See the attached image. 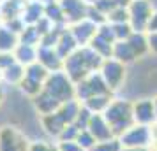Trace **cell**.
I'll list each match as a JSON object with an SVG mask.
<instances>
[{
    "instance_id": "1",
    "label": "cell",
    "mask_w": 157,
    "mask_h": 151,
    "mask_svg": "<svg viewBox=\"0 0 157 151\" xmlns=\"http://www.w3.org/2000/svg\"><path fill=\"white\" fill-rule=\"evenodd\" d=\"M76 99V90L72 83L64 70L51 72L48 79L44 81L43 92L37 95L34 102L36 107L41 114H51L55 113L62 104Z\"/></svg>"
},
{
    "instance_id": "2",
    "label": "cell",
    "mask_w": 157,
    "mask_h": 151,
    "mask_svg": "<svg viewBox=\"0 0 157 151\" xmlns=\"http://www.w3.org/2000/svg\"><path fill=\"white\" fill-rule=\"evenodd\" d=\"M102 58L90 48V46H83L72 53L71 56L64 60V69L62 70L67 74V77L76 84L79 81H83L86 76H90L92 72H99L101 65H102Z\"/></svg>"
},
{
    "instance_id": "3",
    "label": "cell",
    "mask_w": 157,
    "mask_h": 151,
    "mask_svg": "<svg viewBox=\"0 0 157 151\" xmlns=\"http://www.w3.org/2000/svg\"><path fill=\"white\" fill-rule=\"evenodd\" d=\"M106 123L113 132V135H122L127 128L134 125V118H132V104L124 99H113L108 109L102 113Z\"/></svg>"
},
{
    "instance_id": "4",
    "label": "cell",
    "mask_w": 157,
    "mask_h": 151,
    "mask_svg": "<svg viewBox=\"0 0 157 151\" xmlns=\"http://www.w3.org/2000/svg\"><path fill=\"white\" fill-rule=\"evenodd\" d=\"M74 90H76V100L79 104H83L85 100L92 99L95 95H106L111 93L109 88L106 86L104 79L101 77L99 72H92L90 76H86L83 81H79L74 84Z\"/></svg>"
},
{
    "instance_id": "5",
    "label": "cell",
    "mask_w": 157,
    "mask_h": 151,
    "mask_svg": "<svg viewBox=\"0 0 157 151\" xmlns=\"http://www.w3.org/2000/svg\"><path fill=\"white\" fill-rule=\"evenodd\" d=\"M99 74H101V77L104 79L106 86L109 88V92L113 93L115 90H118L122 86V83L125 79V65L117 62L115 58H108L101 65Z\"/></svg>"
},
{
    "instance_id": "6",
    "label": "cell",
    "mask_w": 157,
    "mask_h": 151,
    "mask_svg": "<svg viewBox=\"0 0 157 151\" xmlns=\"http://www.w3.org/2000/svg\"><path fill=\"white\" fill-rule=\"evenodd\" d=\"M129 16H131V27L134 32H145L147 34V25H148V20L152 13H154V7L148 0H132L129 4Z\"/></svg>"
},
{
    "instance_id": "7",
    "label": "cell",
    "mask_w": 157,
    "mask_h": 151,
    "mask_svg": "<svg viewBox=\"0 0 157 151\" xmlns=\"http://www.w3.org/2000/svg\"><path fill=\"white\" fill-rule=\"evenodd\" d=\"M152 142V130L147 125H132L120 135L122 148H145Z\"/></svg>"
},
{
    "instance_id": "8",
    "label": "cell",
    "mask_w": 157,
    "mask_h": 151,
    "mask_svg": "<svg viewBox=\"0 0 157 151\" xmlns=\"http://www.w3.org/2000/svg\"><path fill=\"white\" fill-rule=\"evenodd\" d=\"M0 151H29V144L20 132L4 127L0 130Z\"/></svg>"
},
{
    "instance_id": "9",
    "label": "cell",
    "mask_w": 157,
    "mask_h": 151,
    "mask_svg": "<svg viewBox=\"0 0 157 151\" xmlns=\"http://www.w3.org/2000/svg\"><path fill=\"white\" fill-rule=\"evenodd\" d=\"M58 2L62 5L65 21H67L69 27L86 18V11H88V2L86 0H58Z\"/></svg>"
},
{
    "instance_id": "10",
    "label": "cell",
    "mask_w": 157,
    "mask_h": 151,
    "mask_svg": "<svg viewBox=\"0 0 157 151\" xmlns=\"http://www.w3.org/2000/svg\"><path fill=\"white\" fill-rule=\"evenodd\" d=\"M97 28H99V27L94 25L92 21H88L86 18L69 27L72 37L76 39V42H78L79 48H83V46H88V44H90V41H92L94 37H95V34H97Z\"/></svg>"
},
{
    "instance_id": "11",
    "label": "cell",
    "mask_w": 157,
    "mask_h": 151,
    "mask_svg": "<svg viewBox=\"0 0 157 151\" xmlns=\"http://www.w3.org/2000/svg\"><path fill=\"white\" fill-rule=\"evenodd\" d=\"M132 118L136 125H147L155 121V111L152 99H141L132 104Z\"/></svg>"
},
{
    "instance_id": "12",
    "label": "cell",
    "mask_w": 157,
    "mask_h": 151,
    "mask_svg": "<svg viewBox=\"0 0 157 151\" xmlns=\"http://www.w3.org/2000/svg\"><path fill=\"white\" fill-rule=\"evenodd\" d=\"M86 130L92 134V137L95 139V142H108L113 137V132H111L109 125L106 123V120H104L102 114H92Z\"/></svg>"
},
{
    "instance_id": "13",
    "label": "cell",
    "mask_w": 157,
    "mask_h": 151,
    "mask_svg": "<svg viewBox=\"0 0 157 151\" xmlns=\"http://www.w3.org/2000/svg\"><path fill=\"white\" fill-rule=\"evenodd\" d=\"M37 62L46 67L50 72H58L64 69V60L60 58V55L57 53L55 48H37Z\"/></svg>"
},
{
    "instance_id": "14",
    "label": "cell",
    "mask_w": 157,
    "mask_h": 151,
    "mask_svg": "<svg viewBox=\"0 0 157 151\" xmlns=\"http://www.w3.org/2000/svg\"><path fill=\"white\" fill-rule=\"evenodd\" d=\"M44 18V4L37 2V0H27L25 9L21 13V20L25 21V25H37Z\"/></svg>"
},
{
    "instance_id": "15",
    "label": "cell",
    "mask_w": 157,
    "mask_h": 151,
    "mask_svg": "<svg viewBox=\"0 0 157 151\" xmlns=\"http://www.w3.org/2000/svg\"><path fill=\"white\" fill-rule=\"evenodd\" d=\"M79 46H78V42H76V39L72 37V34H71V30H69V27L62 32V35H60V39H58V44H57V53L60 55V58L62 60H65L67 56H71L74 51L78 49Z\"/></svg>"
},
{
    "instance_id": "16",
    "label": "cell",
    "mask_w": 157,
    "mask_h": 151,
    "mask_svg": "<svg viewBox=\"0 0 157 151\" xmlns=\"http://www.w3.org/2000/svg\"><path fill=\"white\" fill-rule=\"evenodd\" d=\"M16 62L23 67L36 63L37 62V46H29V44H18L16 49L13 51Z\"/></svg>"
},
{
    "instance_id": "17",
    "label": "cell",
    "mask_w": 157,
    "mask_h": 151,
    "mask_svg": "<svg viewBox=\"0 0 157 151\" xmlns=\"http://www.w3.org/2000/svg\"><path fill=\"white\" fill-rule=\"evenodd\" d=\"M0 4H2V23H4L14 18H21L27 0H4Z\"/></svg>"
},
{
    "instance_id": "18",
    "label": "cell",
    "mask_w": 157,
    "mask_h": 151,
    "mask_svg": "<svg viewBox=\"0 0 157 151\" xmlns=\"http://www.w3.org/2000/svg\"><path fill=\"white\" fill-rule=\"evenodd\" d=\"M111 58H115L117 62H120L124 65H127V63H131V62L136 60V55H134V51H132V48L129 46L127 41H117L113 44Z\"/></svg>"
},
{
    "instance_id": "19",
    "label": "cell",
    "mask_w": 157,
    "mask_h": 151,
    "mask_svg": "<svg viewBox=\"0 0 157 151\" xmlns=\"http://www.w3.org/2000/svg\"><path fill=\"white\" fill-rule=\"evenodd\" d=\"M18 44L20 37L14 32H11L4 23H0V53H13Z\"/></svg>"
},
{
    "instance_id": "20",
    "label": "cell",
    "mask_w": 157,
    "mask_h": 151,
    "mask_svg": "<svg viewBox=\"0 0 157 151\" xmlns=\"http://www.w3.org/2000/svg\"><path fill=\"white\" fill-rule=\"evenodd\" d=\"M111 93H106V95H95V97H92V99H88V100H85L81 106H85L92 114H102L104 111L108 109V106L111 104Z\"/></svg>"
},
{
    "instance_id": "21",
    "label": "cell",
    "mask_w": 157,
    "mask_h": 151,
    "mask_svg": "<svg viewBox=\"0 0 157 151\" xmlns=\"http://www.w3.org/2000/svg\"><path fill=\"white\" fill-rule=\"evenodd\" d=\"M44 16H46L55 27H69L67 21H65V14H64V11H62L60 2L46 4V5H44Z\"/></svg>"
},
{
    "instance_id": "22",
    "label": "cell",
    "mask_w": 157,
    "mask_h": 151,
    "mask_svg": "<svg viewBox=\"0 0 157 151\" xmlns=\"http://www.w3.org/2000/svg\"><path fill=\"white\" fill-rule=\"evenodd\" d=\"M127 42L132 48L136 58H141L148 53V41H147V34L145 32H132L131 37L127 39Z\"/></svg>"
},
{
    "instance_id": "23",
    "label": "cell",
    "mask_w": 157,
    "mask_h": 151,
    "mask_svg": "<svg viewBox=\"0 0 157 151\" xmlns=\"http://www.w3.org/2000/svg\"><path fill=\"white\" fill-rule=\"evenodd\" d=\"M23 77H25V67L20 65L18 62L2 70V81H6V83H9V84L20 86V83L23 81Z\"/></svg>"
},
{
    "instance_id": "24",
    "label": "cell",
    "mask_w": 157,
    "mask_h": 151,
    "mask_svg": "<svg viewBox=\"0 0 157 151\" xmlns=\"http://www.w3.org/2000/svg\"><path fill=\"white\" fill-rule=\"evenodd\" d=\"M18 37H20V44H29V46H37V48L41 44V35H39L37 28L32 25H27Z\"/></svg>"
},
{
    "instance_id": "25",
    "label": "cell",
    "mask_w": 157,
    "mask_h": 151,
    "mask_svg": "<svg viewBox=\"0 0 157 151\" xmlns=\"http://www.w3.org/2000/svg\"><path fill=\"white\" fill-rule=\"evenodd\" d=\"M131 16H129L127 7H117L108 14V23L109 25H122V23H129Z\"/></svg>"
},
{
    "instance_id": "26",
    "label": "cell",
    "mask_w": 157,
    "mask_h": 151,
    "mask_svg": "<svg viewBox=\"0 0 157 151\" xmlns=\"http://www.w3.org/2000/svg\"><path fill=\"white\" fill-rule=\"evenodd\" d=\"M113 27V34H115V39L117 41H127L131 34L134 32L131 23H122V25H111Z\"/></svg>"
},
{
    "instance_id": "27",
    "label": "cell",
    "mask_w": 157,
    "mask_h": 151,
    "mask_svg": "<svg viewBox=\"0 0 157 151\" xmlns=\"http://www.w3.org/2000/svg\"><path fill=\"white\" fill-rule=\"evenodd\" d=\"M90 5H94L97 11H101V13L108 18V14H109L113 9L118 7V2H117V0H95L94 4H90Z\"/></svg>"
},
{
    "instance_id": "28",
    "label": "cell",
    "mask_w": 157,
    "mask_h": 151,
    "mask_svg": "<svg viewBox=\"0 0 157 151\" xmlns=\"http://www.w3.org/2000/svg\"><path fill=\"white\" fill-rule=\"evenodd\" d=\"M86 20H88V21H92L94 25H97V27H101V25L108 23L106 16L102 14L101 11H97L94 5H90V4H88V11H86Z\"/></svg>"
},
{
    "instance_id": "29",
    "label": "cell",
    "mask_w": 157,
    "mask_h": 151,
    "mask_svg": "<svg viewBox=\"0 0 157 151\" xmlns=\"http://www.w3.org/2000/svg\"><path fill=\"white\" fill-rule=\"evenodd\" d=\"M13 63H16V58L13 53H0V70L11 67Z\"/></svg>"
},
{
    "instance_id": "30",
    "label": "cell",
    "mask_w": 157,
    "mask_h": 151,
    "mask_svg": "<svg viewBox=\"0 0 157 151\" xmlns=\"http://www.w3.org/2000/svg\"><path fill=\"white\" fill-rule=\"evenodd\" d=\"M147 41H148V51L157 55V32L154 34H147Z\"/></svg>"
},
{
    "instance_id": "31",
    "label": "cell",
    "mask_w": 157,
    "mask_h": 151,
    "mask_svg": "<svg viewBox=\"0 0 157 151\" xmlns=\"http://www.w3.org/2000/svg\"><path fill=\"white\" fill-rule=\"evenodd\" d=\"M154 32H157V11L152 13V16L148 20V25H147V34H154Z\"/></svg>"
},
{
    "instance_id": "32",
    "label": "cell",
    "mask_w": 157,
    "mask_h": 151,
    "mask_svg": "<svg viewBox=\"0 0 157 151\" xmlns=\"http://www.w3.org/2000/svg\"><path fill=\"white\" fill-rule=\"evenodd\" d=\"M122 151H145L143 148H125V149H122Z\"/></svg>"
},
{
    "instance_id": "33",
    "label": "cell",
    "mask_w": 157,
    "mask_h": 151,
    "mask_svg": "<svg viewBox=\"0 0 157 151\" xmlns=\"http://www.w3.org/2000/svg\"><path fill=\"white\" fill-rule=\"evenodd\" d=\"M37 2H41V4L46 5V4H51V2H58V0H37Z\"/></svg>"
},
{
    "instance_id": "34",
    "label": "cell",
    "mask_w": 157,
    "mask_h": 151,
    "mask_svg": "<svg viewBox=\"0 0 157 151\" xmlns=\"http://www.w3.org/2000/svg\"><path fill=\"white\" fill-rule=\"evenodd\" d=\"M154 111H155V120H157V97L154 99Z\"/></svg>"
},
{
    "instance_id": "35",
    "label": "cell",
    "mask_w": 157,
    "mask_h": 151,
    "mask_svg": "<svg viewBox=\"0 0 157 151\" xmlns=\"http://www.w3.org/2000/svg\"><path fill=\"white\" fill-rule=\"evenodd\" d=\"M0 23H2V4H0Z\"/></svg>"
},
{
    "instance_id": "36",
    "label": "cell",
    "mask_w": 157,
    "mask_h": 151,
    "mask_svg": "<svg viewBox=\"0 0 157 151\" xmlns=\"http://www.w3.org/2000/svg\"><path fill=\"white\" fill-rule=\"evenodd\" d=\"M2 97H4V93H2V88H0V100H2Z\"/></svg>"
},
{
    "instance_id": "37",
    "label": "cell",
    "mask_w": 157,
    "mask_h": 151,
    "mask_svg": "<svg viewBox=\"0 0 157 151\" xmlns=\"http://www.w3.org/2000/svg\"><path fill=\"white\" fill-rule=\"evenodd\" d=\"M86 2H88V4H94V2H95V0H86Z\"/></svg>"
},
{
    "instance_id": "38",
    "label": "cell",
    "mask_w": 157,
    "mask_h": 151,
    "mask_svg": "<svg viewBox=\"0 0 157 151\" xmlns=\"http://www.w3.org/2000/svg\"><path fill=\"white\" fill-rule=\"evenodd\" d=\"M0 83H2V70H0Z\"/></svg>"
}]
</instances>
